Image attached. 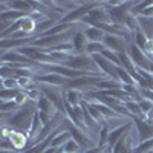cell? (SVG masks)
Segmentation results:
<instances>
[{
	"instance_id": "1",
	"label": "cell",
	"mask_w": 153,
	"mask_h": 153,
	"mask_svg": "<svg viewBox=\"0 0 153 153\" xmlns=\"http://www.w3.org/2000/svg\"><path fill=\"white\" fill-rule=\"evenodd\" d=\"M35 113H37V104L29 101L26 106H23L17 112L11 113V117L6 120V123L3 126H8V127H11V129H14L17 132L29 133V129H31V124H32Z\"/></svg>"
},
{
	"instance_id": "2",
	"label": "cell",
	"mask_w": 153,
	"mask_h": 153,
	"mask_svg": "<svg viewBox=\"0 0 153 153\" xmlns=\"http://www.w3.org/2000/svg\"><path fill=\"white\" fill-rule=\"evenodd\" d=\"M63 66L71 68V69H74V71L87 72V74H92V75H97V76H104L103 74H101V71L98 69L94 57L89 55V54H78V55L72 54L71 58H69Z\"/></svg>"
},
{
	"instance_id": "3",
	"label": "cell",
	"mask_w": 153,
	"mask_h": 153,
	"mask_svg": "<svg viewBox=\"0 0 153 153\" xmlns=\"http://www.w3.org/2000/svg\"><path fill=\"white\" fill-rule=\"evenodd\" d=\"M136 2H123L118 6H106L107 12H109V19H110V25L113 26H121L124 28L126 25V19L129 17V14L132 12V8L135 6ZM104 5V2H103Z\"/></svg>"
},
{
	"instance_id": "4",
	"label": "cell",
	"mask_w": 153,
	"mask_h": 153,
	"mask_svg": "<svg viewBox=\"0 0 153 153\" xmlns=\"http://www.w3.org/2000/svg\"><path fill=\"white\" fill-rule=\"evenodd\" d=\"M63 129L68 130V132L71 133L72 139H74V141H75L76 144H78L80 147H81V150H83V152H86V150H89V149L97 147L94 139L87 136V132H84V130L78 129V127H76L74 123H71L68 118L65 120V123H63Z\"/></svg>"
},
{
	"instance_id": "5",
	"label": "cell",
	"mask_w": 153,
	"mask_h": 153,
	"mask_svg": "<svg viewBox=\"0 0 153 153\" xmlns=\"http://www.w3.org/2000/svg\"><path fill=\"white\" fill-rule=\"evenodd\" d=\"M42 94L55 106V109L66 115V109H65V89L63 87H57V86H46V84H38Z\"/></svg>"
},
{
	"instance_id": "6",
	"label": "cell",
	"mask_w": 153,
	"mask_h": 153,
	"mask_svg": "<svg viewBox=\"0 0 153 153\" xmlns=\"http://www.w3.org/2000/svg\"><path fill=\"white\" fill-rule=\"evenodd\" d=\"M127 55L132 58V61H133V65L136 66V69H144V71L150 69L152 58H149V55L144 52V51L139 49L138 46H135L133 43H130L129 48H127Z\"/></svg>"
},
{
	"instance_id": "7",
	"label": "cell",
	"mask_w": 153,
	"mask_h": 153,
	"mask_svg": "<svg viewBox=\"0 0 153 153\" xmlns=\"http://www.w3.org/2000/svg\"><path fill=\"white\" fill-rule=\"evenodd\" d=\"M34 80L37 81V84H46V86H57V87H63L65 89L66 84L69 83L68 78L61 76L58 74L54 72H46V74H37L34 76Z\"/></svg>"
},
{
	"instance_id": "8",
	"label": "cell",
	"mask_w": 153,
	"mask_h": 153,
	"mask_svg": "<svg viewBox=\"0 0 153 153\" xmlns=\"http://www.w3.org/2000/svg\"><path fill=\"white\" fill-rule=\"evenodd\" d=\"M103 45L106 46V49L113 51V52H127V48H129V43H127L123 37L120 35H112V34H106Z\"/></svg>"
},
{
	"instance_id": "9",
	"label": "cell",
	"mask_w": 153,
	"mask_h": 153,
	"mask_svg": "<svg viewBox=\"0 0 153 153\" xmlns=\"http://www.w3.org/2000/svg\"><path fill=\"white\" fill-rule=\"evenodd\" d=\"M81 23H86V25H95V23H110V19H109V12L106 9V6L101 3L100 6L94 8L91 12L87 14V17L81 22Z\"/></svg>"
},
{
	"instance_id": "10",
	"label": "cell",
	"mask_w": 153,
	"mask_h": 153,
	"mask_svg": "<svg viewBox=\"0 0 153 153\" xmlns=\"http://www.w3.org/2000/svg\"><path fill=\"white\" fill-rule=\"evenodd\" d=\"M132 121H133V126L136 127V132H138V144L153 138V126L149 124L144 118H133Z\"/></svg>"
},
{
	"instance_id": "11",
	"label": "cell",
	"mask_w": 153,
	"mask_h": 153,
	"mask_svg": "<svg viewBox=\"0 0 153 153\" xmlns=\"http://www.w3.org/2000/svg\"><path fill=\"white\" fill-rule=\"evenodd\" d=\"M9 141L12 143V146L16 147V150L19 152H25L31 149V143H29V133H25V132H17L12 129L9 133Z\"/></svg>"
},
{
	"instance_id": "12",
	"label": "cell",
	"mask_w": 153,
	"mask_h": 153,
	"mask_svg": "<svg viewBox=\"0 0 153 153\" xmlns=\"http://www.w3.org/2000/svg\"><path fill=\"white\" fill-rule=\"evenodd\" d=\"M71 43L74 46V54H86V48H87V38L84 35V29H75L71 38Z\"/></svg>"
},
{
	"instance_id": "13",
	"label": "cell",
	"mask_w": 153,
	"mask_h": 153,
	"mask_svg": "<svg viewBox=\"0 0 153 153\" xmlns=\"http://www.w3.org/2000/svg\"><path fill=\"white\" fill-rule=\"evenodd\" d=\"M0 61L2 65H12V63H25V65H31V60H28L19 51H6V52H0Z\"/></svg>"
},
{
	"instance_id": "14",
	"label": "cell",
	"mask_w": 153,
	"mask_h": 153,
	"mask_svg": "<svg viewBox=\"0 0 153 153\" xmlns=\"http://www.w3.org/2000/svg\"><path fill=\"white\" fill-rule=\"evenodd\" d=\"M65 101L72 107H78L84 101V94L81 91H75V89H65Z\"/></svg>"
},
{
	"instance_id": "15",
	"label": "cell",
	"mask_w": 153,
	"mask_h": 153,
	"mask_svg": "<svg viewBox=\"0 0 153 153\" xmlns=\"http://www.w3.org/2000/svg\"><path fill=\"white\" fill-rule=\"evenodd\" d=\"M84 35H86L89 43H103L106 34L101 29H98L97 26H91V25H87V26L84 28Z\"/></svg>"
},
{
	"instance_id": "16",
	"label": "cell",
	"mask_w": 153,
	"mask_h": 153,
	"mask_svg": "<svg viewBox=\"0 0 153 153\" xmlns=\"http://www.w3.org/2000/svg\"><path fill=\"white\" fill-rule=\"evenodd\" d=\"M6 2V5H8V9H14V11H19V12H23V14H28V16H31L32 12H34V9H32V6H31V3H29V0L28 2H25V0H5Z\"/></svg>"
},
{
	"instance_id": "17",
	"label": "cell",
	"mask_w": 153,
	"mask_h": 153,
	"mask_svg": "<svg viewBox=\"0 0 153 153\" xmlns=\"http://www.w3.org/2000/svg\"><path fill=\"white\" fill-rule=\"evenodd\" d=\"M37 110L38 112H45V113H49V115H52V117H55V115L58 113V110L55 109V106L51 103V101L43 95L40 100H38V103H37Z\"/></svg>"
},
{
	"instance_id": "18",
	"label": "cell",
	"mask_w": 153,
	"mask_h": 153,
	"mask_svg": "<svg viewBox=\"0 0 153 153\" xmlns=\"http://www.w3.org/2000/svg\"><path fill=\"white\" fill-rule=\"evenodd\" d=\"M149 38H150V37L147 35V32H144L141 28H139V29H136V31L132 34V43H133L135 46H138L139 49H143V51H144L146 43H147Z\"/></svg>"
},
{
	"instance_id": "19",
	"label": "cell",
	"mask_w": 153,
	"mask_h": 153,
	"mask_svg": "<svg viewBox=\"0 0 153 153\" xmlns=\"http://www.w3.org/2000/svg\"><path fill=\"white\" fill-rule=\"evenodd\" d=\"M124 107L127 109V112L130 113L132 120H133V118H144V113H143L141 107H139L138 101H135V100L127 101V103H124Z\"/></svg>"
},
{
	"instance_id": "20",
	"label": "cell",
	"mask_w": 153,
	"mask_h": 153,
	"mask_svg": "<svg viewBox=\"0 0 153 153\" xmlns=\"http://www.w3.org/2000/svg\"><path fill=\"white\" fill-rule=\"evenodd\" d=\"M117 78L121 84H135L136 86V81L132 76V74L129 71H126L124 68H117Z\"/></svg>"
},
{
	"instance_id": "21",
	"label": "cell",
	"mask_w": 153,
	"mask_h": 153,
	"mask_svg": "<svg viewBox=\"0 0 153 153\" xmlns=\"http://www.w3.org/2000/svg\"><path fill=\"white\" fill-rule=\"evenodd\" d=\"M110 127H109V123H103L100 127V132H98V146H104L107 147V141H109V135H110Z\"/></svg>"
},
{
	"instance_id": "22",
	"label": "cell",
	"mask_w": 153,
	"mask_h": 153,
	"mask_svg": "<svg viewBox=\"0 0 153 153\" xmlns=\"http://www.w3.org/2000/svg\"><path fill=\"white\" fill-rule=\"evenodd\" d=\"M22 89H2L0 91V100L2 101H14L16 97L20 94Z\"/></svg>"
},
{
	"instance_id": "23",
	"label": "cell",
	"mask_w": 153,
	"mask_h": 153,
	"mask_svg": "<svg viewBox=\"0 0 153 153\" xmlns=\"http://www.w3.org/2000/svg\"><path fill=\"white\" fill-rule=\"evenodd\" d=\"M20 107L17 106L16 101H2L0 103V113H14Z\"/></svg>"
},
{
	"instance_id": "24",
	"label": "cell",
	"mask_w": 153,
	"mask_h": 153,
	"mask_svg": "<svg viewBox=\"0 0 153 153\" xmlns=\"http://www.w3.org/2000/svg\"><path fill=\"white\" fill-rule=\"evenodd\" d=\"M106 49V46L103 43H87L86 48V54L89 55H97V54H103V51Z\"/></svg>"
},
{
	"instance_id": "25",
	"label": "cell",
	"mask_w": 153,
	"mask_h": 153,
	"mask_svg": "<svg viewBox=\"0 0 153 153\" xmlns=\"http://www.w3.org/2000/svg\"><path fill=\"white\" fill-rule=\"evenodd\" d=\"M101 55H103L104 58H107V60L112 63V65H115L117 68H121V61H120V57H118L117 52H113V51H109V49H104Z\"/></svg>"
},
{
	"instance_id": "26",
	"label": "cell",
	"mask_w": 153,
	"mask_h": 153,
	"mask_svg": "<svg viewBox=\"0 0 153 153\" xmlns=\"http://www.w3.org/2000/svg\"><path fill=\"white\" fill-rule=\"evenodd\" d=\"M26 92H28V98H29V101H31V103H34V104H37V103H38V100L43 97V94H42V91H40V87L29 89V91H26Z\"/></svg>"
},
{
	"instance_id": "27",
	"label": "cell",
	"mask_w": 153,
	"mask_h": 153,
	"mask_svg": "<svg viewBox=\"0 0 153 153\" xmlns=\"http://www.w3.org/2000/svg\"><path fill=\"white\" fill-rule=\"evenodd\" d=\"M133 150H136V152H153V138L147 139L144 143H139L138 146L133 147Z\"/></svg>"
},
{
	"instance_id": "28",
	"label": "cell",
	"mask_w": 153,
	"mask_h": 153,
	"mask_svg": "<svg viewBox=\"0 0 153 153\" xmlns=\"http://www.w3.org/2000/svg\"><path fill=\"white\" fill-rule=\"evenodd\" d=\"M2 89H20L17 78H2Z\"/></svg>"
},
{
	"instance_id": "29",
	"label": "cell",
	"mask_w": 153,
	"mask_h": 153,
	"mask_svg": "<svg viewBox=\"0 0 153 153\" xmlns=\"http://www.w3.org/2000/svg\"><path fill=\"white\" fill-rule=\"evenodd\" d=\"M63 152H71V153H81V147L76 144L74 139H71V141L68 144H65V147H63Z\"/></svg>"
},
{
	"instance_id": "30",
	"label": "cell",
	"mask_w": 153,
	"mask_h": 153,
	"mask_svg": "<svg viewBox=\"0 0 153 153\" xmlns=\"http://www.w3.org/2000/svg\"><path fill=\"white\" fill-rule=\"evenodd\" d=\"M138 104H139V107H141V110H143V113H144V117L153 109V103H152V101H149V100H146V98H143L141 101H138Z\"/></svg>"
},
{
	"instance_id": "31",
	"label": "cell",
	"mask_w": 153,
	"mask_h": 153,
	"mask_svg": "<svg viewBox=\"0 0 153 153\" xmlns=\"http://www.w3.org/2000/svg\"><path fill=\"white\" fill-rule=\"evenodd\" d=\"M0 149L2 150H16V147L12 146V143L9 141V138H2V141H0Z\"/></svg>"
},
{
	"instance_id": "32",
	"label": "cell",
	"mask_w": 153,
	"mask_h": 153,
	"mask_svg": "<svg viewBox=\"0 0 153 153\" xmlns=\"http://www.w3.org/2000/svg\"><path fill=\"white\" fill-rule=\"evenodd\" d=\"M138 19H153V3L149 6V8H146L143 12H141V14H139L138 16Z\"/></svg>"
},
{
	"instance_id": "33",
	"label": "cell",
	"mask_w": 153,
	"mask_h": 153,
	"mask_svg": "<svg viewBox=\"0 0 153 153\" xmlns=\"http://www.w3.org/2000/svg\"><path fill=\"white\" fill-rule=\"evenodd\" d=\"M38 117H40V121H42V124L43 126H46V124H49L51 121H52V115H49V113H45V112H38Z\"/></svg>"
},
{
	"instance_id": "34",
	"label": "cell",
	"mask_w": 153,
	"mask_h": 153,
	"mask_svg": "<svg viewBox=\"0 0 153 153\" xmlns=\"http://www.w3.org/2000/svg\"><path fill=\"white\" fill-rule=\"evenodd\" d=\"M104 146H97V147H94V149H89V150H86V152H83V153H103L104 152Z\"/></svg>"
},
{
	"instance_id": "35",
	"label": "cell",
	"mask_w": 153,
	"mask_h": 153,
	"mask_svg": "<svg viewBox=\"0 0 153 153\" xmlns=\"http://www.w3.org/2000/svg\"><path fill=\"white\" fill-rule=\"evenodd\" d=\"M0 153H22V152H17V150H2Z\"/></svg>"
},
{
	"instance_id": "36",
	"label": "cell",
	"mask_w": 153,
	"mask_h": 153,
	"mask_svg": "<svg viewBox=\"0 0 153 153\" xmlns=\"http://www.w3.org/2000/svg\"><path fill=\"white\" fill-rule=\"evenodd\" d=\"M149 72L153 75V60H152V63H150V69H149Z\"/></svg>"
},
{
	"instance_id": "37",
	"label": "cell",
	"mask_w": 153,
	"mask_h": 153,
	"mask_svg": "<svg viewBox=\"0 0 153 153\" xmlns=\"http://www.w3.org/2000/svg\"><path fill=\"white\" fill-rule=\"evenodd\" d=\"M150 57H153V49H152V52H150Z\"/></svg>"
},
{
	"instance_id": "38",
	"label": "cell",
	"mask_w": 153,
	"mask_h": 153,
	"mask_svg": "<svg viewBox=\"0 0 153 153\" xmlns=\"http://www.w3.org/2000/svg\"><path fill=\"white\" fill-rule=\"evenodd\" d=\"M63 153H71V152H63Z\"/></svg>"
}]
</instances>
